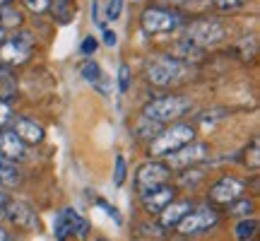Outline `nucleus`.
Segmentation results:
<instances>
[{
  "label": "nucleus",
  "instance_id": "obj_1",
  "mask_svg": "<svg viewBox=\"0 0 260 241\" xmlns=\"http://www.w3.org/2000/svg\"><path fill=\"white\" fill-rule=\"evenodd\" d=\"M195 140V128L190 123H174L167 130L157 133L149 140V155L152 157H169L176 149L186 147Z\"/></svg>",
  "mask_w": 260,
  "mask_h": 241
},
{
  "label": "nucleus",
  "instance_id": "obj_2",
  "mask_svg": "<svg viewBox=\"0 0 260 241\" xmlns=\"http://www.w3.org/2000/svg\"><path fill=\"white\" fill-rule=\"evenodd\" d=\"M190 111V99L186 97H161L154 102H147L142 109V118L154 123H171Z\"/></svg>",
  "mask_w": 260,
  "mask_h": 241
},
{
  "label": "nucleus",
  "instance_id": "obj_3",
  "mask_svg": "<svg viewBox=\"0 0 260 241\" xmlns=\"http://www.w3.org/2000/svg\"><path fill=\"white\" fill-rule=\"evenodd\" d=\"M186 73H188V65L183 61H176V58H171V56H159L154 63L149 65L147 77L152 84L167 87V84L181 80Z\"/></svg>",
  "mask_w": 260,
  "mask_h": 241
},
{
  "label": "nucleus",
  "instance_id": "obj_4",
  "mask_svg": "<svg viewBox=\"0 0 260 241\" xmlns=\"http://www.w3.org/2000/svg\"><path fill=\"white\" fill-rule=\"evenodd\" d=\"M226 37V29L219 24V22H214V19H195L188 24V34L186 39L188 41H193L198 46H214V44H219L222 39Z\"/></svg>",
  "mask_w": 260,
  "mask_h": 241
},
{
  "label": "nucleus",
  "instance_id": "obj_5",
  "mask_svg": "<svg viewBox=\"0 0 260 241\" xmlns=\"http://www.w3.org/2000/svg\"><path fill=\"white\" fill-rule=\"evenodd\" d=\"M171 176V169L164 164V162H147L135 171V188L138 193H147V191H154L159 186H164Z\"/></svg>",
  "mask_w": 260,
  "mask_h": 241
},
{
  "label": "nucleus",
  "instance_id": "obj_6",
  "mask_svg": "<svg viewBox=\"0 0 260 241\" xmlns=\"http://www.w3.org/2000/svg\"><path fill=\"white\" fill-rule=\"evenodd\" d=\"M217 222H219V215L212 207H195L178 222V232L186 234V236H195V234L210 232Z\"/></svg>",
  "mask_w": 260,
  "mask_h": 241
},
{
  "label": "nucleus",
  "instance_id": "obj_7",
  "mask_svg": "<svg viewBox=\"0 0 260 241\" xmlns=\"http://www.w3.org/2000/svg\"><path fill=\"white\" fill-rule=\"evenodd\" d=\"M31 44L34 39L29 32H22L17 37L5 39L3 46H0V61L8 65H22L29 61V53H31Z\"/></svg>",
  "mask_w": 260,
  "mask_h": 241
},
{
  "label": "nucleus",
  "instance_id": "obj_8",
  "mask_svg": "<svg viewBox=\"0 0 260 241\" xmlns=\"http://www.w3.org/2000/svg\"><path fill=\"white\" fill-rule=\"evenodd\" d=\"M140 22H142V29L147 34H164V32H174L181 24V17L176 12H169V10L149 8L142 12Z\"/></svg>",
  "mask_w": 260,
  "mask_h": 241
},
{
  "label": "nucleus",
  "instance_id": "obj_9",
  "mask_svg": "<svg viewBox=\"0 0 260 241\" xmlns=\"http://www.w3.org/2000/svg\"><path fill=\"white\" fill-rule=\"evenodd\" d=\"M53 234H56L58 241H65L70 234H77V236L84 239V236L89 234V224H87L84 217H80V215L75 213V210L65 207V210H60V215H58L56 222H53Z\"/></svg>",
  "mask_w": 260,
  "mask_h": 241
},
{
  "label": "nucleus",
  "instance_id": "obj_10",
  "mask_svg": "<svg viewBox=\"0 0 260 241\" xmlns=\"http://www.w3.org/2000/svg\"><path fill=\"white\" fill-rule=\"evenodd\" d=\"M207 157H210V147L205 142H190L186 147L176 149L174 155H169L164 164L169 169H190L193 164H200Z\"/></svg>",
  "mask_w": 260,
  "mask_h": 241
},
{
  "label": "nucleus",
  "instance_id": "obj_11",
  "mask_svg": "<svg viewBox=\"0 0 260 241\" xmlns=\"http://www.w3.org/2000/svg\"><path fill=\"white\" fill-rule=\"evenodd\" d=\"M246 184L236 176H222L217 184L210 188V200L217 205H232L234 200L243 198Z\"/></svg>",
  "mask_w": 260,
  "mask_h": 241
},
{
  "label": "nucleus",
  "instance_id": "obj_12",
  "mask_svg": "<svg viewBox=\"0 0 260 241\" xmlns=\"http://www.w3.org/2000/svg\"><path fill=\"white\" fill-rule=\"evenodd\" d=\"M3 210H5V215H8L10 222L15 224V227H19V229H24V232H34V229H39V217L27 203L8 200Z\"/></svg>",
  "mask_w": 260,
  "mask_h": 241
},
{
  "label": "nucleus",
  "instance_id": "obj_13",
  "mask_svg": "<svg viewBox=\"0 0 260 241\" xmlns=\"http://www.w3.org/2000/svg\"><path fill=\"white\" fill-rule=\"evenodd\" d=\"M174 198H176V191H174V186H159L154 191H147V193H142V205H145V210L152 215H159L169 203H174Z\"/></svg>",
  "mask_w": 260,
  "mask_h": 241
},
{
  "label": "nucleus",
  "instance_id": "obj_14",
  "mask_svg": "<svg viewBox=\"0 0 260 241\" xmlns=\"http://www.w3.org/2000/svg\"><path fill=\"white\" fill-rule=\"evenodd\" d=\"M12 133H15L22 142H31V145H37V142L44 140V128L39 126L37 120L24 118V116L12 118Z\"/></svg>",
  "mask_w": 260,
  "mask_h": 241
},
{
  "label": "nucleus",
  "instance_id": "obj_15",
  "mask_svg": "<svg viewBox=\"0 0 260 241\" xmlns=\"http://www.w3.org/2000/svg\"><path fill=\"white\" fill-rule=\"evenodd\" d=\"M190 210H193V203H190V200H174V203H169L167 207L159 213V224L167 227V229L178 227V222H181Z\"/></svg>",
  "mask_w": 260,
  "mask_h": 241
},
{
  "label": "nucleus",
  "instance_id": "obj_16",
  "mask_svg": "<svg viewBox=\"0 0 260 241\" xmlns=\"http://www.w3.org/2000/svg\"><path fill=\"white\" fill-rule=\"evenodd\" d=\"M24 142L12 133V130H0V155L8 157L10 162H17V159H24Z\"/></svg>",
  "mask_w": 260,
  "mask_h": 241
},
{
  "label": "nucleus",
  "instance_id": "obj_17",
  "mask_svg": "<svg viewBox=\"0 0 260 241\" xmlns=\"http://www.w3.org/2000/svg\"><path fill=\"white\" fill-rule=\"evenodd\" d=\"M200 56H203V48L186 39V41H181V44L174 46V56L171 58H176V61H188V58H200Z\"/></svg>",
  "mask_w": 260,
  "mask_h": 241
},
{
  "label": "nucleus",
  "instance_id": "obj_18",
  "mask_svg": "<svg viewBox=\"0 0 260 241\" xmlns=\"http://www.w3.org/2000/svg\"><path fill=\"white\" fill-rule=\"evenodd\" d=\"M19 181V171L15 167V162H10L8 157L0 155V184L5 186H15Z\"/></svg>",
  "mask_w": 260,
  "mask_h": 241
},
{
  "label": "nucleus",
  "instance_id": "obj_19",
  "mask_svg": "<svg viewBox=\"0 0 260 241\" xmlns=\"http://www.w3.org/2000/svg\"><path fill=\"white\" fill-rule=\"evenodd\" d=\"M255 229H258V222L253 220V217H243L241 222L236 224V229H234V236L239 241H248L255 236Z\"/></svg>",
  "mask_w": 260,
  "mask_h": 241
},
{
  "label": "nucleus",
  "instance_id": "obj_20",
  "mask_svg": "<svg viewBox=\"0 0 260 241\" xmlns=\"http://www.w3.org/2000/svg\"><path fill=\"white\" fill-rule=\"evenodd\" d=\"M80 73H82V77L87 80V82H92V84H99L102 82V68H99V63L96 61H84L82 68H80Z\"/></svg>",
  "mask_w": 260,
  "mask_h": 241
},
{
  "label": "nucleus",
  "instance_id": "obj_21",
  "mask_svg": "<svg viewBox=\"0 0 260 241\" xmlns=\"http://www.w3.org/2000/svg\"><path fill=\"white\" fill-rule=\"evenodd\" d=\"M22 24V12L15 8H0V27L8 29V27H19Z\"/></svg>",
  "mask_w": 260,
  "mask_h": 241
},
{
  "label": "nucleus",
  "instance_id": "obj_22",
  "mask_svg": "<svg viewBox=\"0 0 260 241\" xmlns=\"http://www.w3.org/2000/svg\"><path fill=\"white\" fill-rule=\"evenodd\" d=\"M51 10H53V17H58V22H60V24H68V22L73 19V8H70V0H56V3L51 5Z\"/></svg>",
  "mask_w": 260,
  "mask_h": 241
},
{
  "label": "nucleus",
  "instance_id": "obj_23",
  "mask_svg": "<svg viewBox=\"0 0 260 241\" xmlns=\"http://www.w3.org/2000/svg\"><path fill=\"white\" fill-rule=\"evenodd\" d=\"M15 94V80L5 65H0V97L3 99H10Z\"/></svg>",
  "mask_w": 260,
  "mask_h": 241
},
{
  "label": "nucleus",
  "instance_id": "obj_24",
  "mask_svg": "<svg viewBox=\"0 0 260 241\" xmlns=\"http://www.w3.org/2000/svg\"><path fill=\"white\" fill-rule=\"evenodd\" d=\"M229 213L239 215V217H248V215L253 213V200H248V198H239V200H234V203L229 205Z\"/></svg>",
  "mask_w": 260,
  "mask_h": 241
},
{
  "label": "nucleus",
  "instance_id": "obj_25",
  "mask_svg": "<svg viewBox=\"0 0 260 241\" xmlns=\"http://www.w3.org/2000/svg\"><path fill=\"white\" fill-rule=\"evenodd\" d=\"M130 89V68L125 63L118 65V92L125 94Z\"/></svg>",
  "mask_w": 260,
  "mask_h": 241
},
{
  "label": "nucleus",
  "instance_id": "obj_26",
  "mask_svg": "<svg viewBox=\"0 0 260 241\" xmlns=\"http://www.w3.org/2000/svg\"><path fill=\"white\" fill-rule=\"evenodd\" d=\"M125 171H128L125 159H123V155H118V157H116V169H113V184L123 186V181H125Z\"/></svg>",
  "mask_w": 260,
  "mask_h": 241
},
{
  "label": "nucleus",
  "instance_id": "obj_27",
  "mask_svg": "<svg viewBox=\"0 0 260 241\" xmlns=\"http://www.w3.org/2000/svg\"><path fill=\"white\" fill-rule=\"evenodd\" d=\"M123 12V0H109V8H106V19H118Z\"/></svg>",
  "mask_w": 260,
  "mask_h": 241
},
{
  "label": "nucleus",
  "instance_id": "obj_28",
  "mask_svg": "<svg viewBox=\"0 0 260 241\" xmlns=\"http://www.w3.org/2000/svg\"><path fill=\"white\" fill-rule=\"evenodd\" d=\"M212 3L219 10H236V8H243L248 0H212Z\"/></svg>",
  "mask_w": 260,
  "mask_h": 241
},
{
  "label": "nucleus",
  "instance_id": "obj_29",
  "mask_svg": "<svg viewBox=\"0 0 260 241\" xmlns=\"http://www.w3.org/2000/svg\"><path fill=\"white\" fill-rule=\"evenodd\" d=\"M24 5H27L31 12H44V10H48V0H24Z\"/></svg>",
  "mask_w": 260,
  "mask_h": 241
},
{
  "label": "nucleus",
  "instance_id": "obj_30",
  "mask_svg": "<svg viewBox=\"0 0 260 241\" xmlns=\"http://www.w3.org/2000/svg\"><path fill=\"white\" fill-rule=\"evenodd\" d=\"M92 22L96 27H102L104 24V17H102V3L99 0H92Z\"/></svg>",
  "mask_w": 260,
  "mask_h": 241
},
{
  "label": "nucleus",
  "instance_id": "obj_31",
  "mask_svg": "<svg viewBox=\"0 0 260 241\" xmlns=\"http://www.w3.org/2000/svg\"><path fill=\"white\" fill-rule=\"evenodd\" d=\"M96 46H99V44H96V39H94V37H87L82 41V53H84V56H92L94 51H96Z\"/></svg>",
  "mask_w": 260,
  "mask_h": 241
},
{
  "label": "nucleus",
  "instance_id": "obj_32",
  "mask_svg": "<svg viewBox=\"0 0 260 241\" xmlns=\"http://www.w3.org/2000/svg\"><path fill=\"white\" fill-rule=\"evenodd\" d=\"M10 120V106L5 102H0V130H3V126Z\"/></svg>",
  "mask_w": 260,
  "mask_h": 241
},
{
  "label": "nucleus",
  "instance_id": "obj_33",
  "mask_svg": "<svg viewBox=\"0 0 260 241\" xmlns=\"http://www.w3.org/2000/svg\"><path fill=\"white\" fill-rule=\"evenodd\" d=\"M104 44H106V46H116V44H118L116 32H111V29H104Z\"/></svg>",
  "mask_w": 260,
  "mask_h": 241
},
{
  "label": "nucleus",
  "instance_id": "obj_34",
  "mask_svg": "<svg viewBox=\"0 0 260 241\" xmlns=\"http://www.w3.org/2000/svg\"><path fill=\"white\" fill-rule=\"evenodd\" d=\"M99 205H102L104 210H106V215H109V217H113V220H116V222L121 224V215L116 213V207H111V205H109V203H104V200H99Z\"/></svg>",
  "mask_w": 260,
  "mask_h": 241
},
{
  "label": "nucleus",
  "instance_id": "obj_35",
  "mask_svg": "<svg viewBox=\"0 0 260 241\" xmlns=\"http://www.w3.org/2000/svg\"><path fill=\"white\" fill-rule=\"evenodd\" d=\"M10 198H8V191H5V186L0 184V207H5V203H8Z\"/></svg>",
  "mask_w": 260,
  "mask_h": 241
},
{
  "label": "nucleus",
  "instance_id": "obj_36",
  "mask_svg": "<svg viewBox=\"0 0 260 241\" xmlns=\"http://www.w3.org/2000/svg\"><path fill=\"white\" fill-rule=\"evenodd\" d=\"M0 241H12L10 232H8V229H3V227H0Z\"/></svg>",
  "mask_w": 260,
  "mask_h": 241
},
{
  "label": "nucleus",
  "instance_id": "obj_37",
  "mask_svg": "<svg viewBox=\"0 0 260 241\" xmlns=\"http://www.w3.org/2000/svg\"><path fill=\"white\" fill-rule=\"evenodd\" d=\"M10 3H12V0H0V8H8Z\"/></svg>",
  "mask_w": 260,
  "mask_h": 241
},
{
  "label": "nucleus",
  "instance_id": "obj_38",
  "mask_svg": "<svg viewBox=\"0 0 260 241\" xmlns=\"http://www.w3.org/2000/svg\"><path fill=\"white\" fill-rule=\"evenodd\" d=\"M3 41H5V29L0 27V44H3Z\"/></svg>",
  "mask_w": 260,
  "mask_h": 241
}]
</instances>
